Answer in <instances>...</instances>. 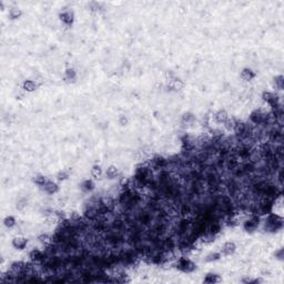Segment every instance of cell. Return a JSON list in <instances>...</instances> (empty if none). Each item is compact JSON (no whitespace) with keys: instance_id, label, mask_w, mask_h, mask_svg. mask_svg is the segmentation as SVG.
I'll return each mask as SVG.
<instances>
[{"instance_id":"6da1fadb","label":"cell","mask_w":284,"mask_h":284,"mask_svg":"<svg viewBox=\"0 0 284 284\" xmlns=\"http://www.w3.org/2000/svg\"><path fill=\"white\" fill-rule=\"evenodd\" d=\"M283 220L277 214H270L265 221V230L269 232H276L277 230L282 229Z\"/></svg>"},{"instance_id":"7a4b0ae2","label":"cell","mask_w":284,"mask_h":284,"mask_svg":"<svg viewBox=\"0 0 284 284\" xmlns=\"http://www.w3.org/2000/svg\"><path fill=\"white\" fill-rule=\"evenodd\" d=\"M177 268L179 270H181L183 272H192L195 269V264L193 262H191L190 260H188L187 258H180L177 262Z\"/></svg>"},{"instance_id":"3957f363","label":"cell","mask_w":284,"mask_h":284,"mask_svg":"<svg viewBox=\"0 0 284 284\" xmlns=\"http://www.w3.org/2000/svg\"><path fill=\"white\" fill-rule=\"evenodd\" d=\"M259 223H260V218H259V215L252 214L251 218H250L248 221H245V223H244V229H245V231H248V232H253L256 227H259Z\"/></svg>"},{"instance_id":"277c9868","label":"cell","mask_w":284,"mask_h":284,"mask_svg":"<svg viewBox=\"0 0 284 284\" xmlns=\"http://www.w3.org/2000/svg\"><path fill=\"white\" fill-rule=\"evenodd\" d=\"M42 188H43V190H45L47 193H50V194L56 193L58 191V185L56 183L51 182V181H47V182L42 185Z\"/></svg>"},{"instance_id":"5b68a950","label":"cell","mask_w":284,"mask_h":284,"mask_svg":"<svg viewBox=\"0 0 284 284\" xmlns=\"http://www.w3.org/2000/svg\"><path fill=\"white\" fill-rule=\"evenodd\" d=\"M12 244H13V246L16 249L22 250V249H24V246L27 245V240L24 239V238H15L13 241H12Z\"/></svg>"},{"instance_id":"8992f818","label":"cell","mask_w":284,"mask_h":284,"mask_svg":"<svg viewBox=\"0 0 284 284\" xmlns=\"http://www.w3.org/2000/svg\"><path fill=\"white\" fill-rule=\"evenodd\" d=\"M222 251H223L224 254H227V255H230V254H232L233 252L235 251V244L233 243V242H227V243H225L223 245V249H222Z\"/></svg>"},{"instance_id":"52a82bcc","label":"cell","mask_w":284,"mask_h":284,"mask_svg":"<svg viewBox=\"0 0 284 284\" xmlns=\"http://www.w3.org/2000/svg\"><path fill=\"white\" fill-rule=\"evenodd\" d=\"M60 17H61V20L63 21L65 24H72L73 16H72V13H71V12H69V11L63 12V13H62Z\"/></svg>"},{"instance_id":"ba28073f","label":"cell","mask_w":284,"mask_h":284,"mask_svg":"<svg viewBox=\"0 0 284 284\" xmlns=\"http://www.w3.org/2000/svg\"><path fill=\"white\" fill-rule=\"evenodd\" d=\"M214 118L218 122L222 123V122H225L227 120V114L225 111H219L218 113H215Z\"/></svg>"},{"instance_id":"9c48e42d","label":"cell","mask_w":284,"mask_h":284,"mask_svg":"<svg viewBox=\"0 0 284 284\" xmlns=\"http://www.w3.org/2000/svg\"><path fill=\"white\" fill-rule=\"evenodd\" d=\"M221 279L216 274H207V277L204 279V282L205 283H216V282H220Z\"/></svg>"},{"instance_id":"30bf717a","label":"cell","mask_w":284,"mask_h":284,"mask_svg":"<svg viewBox=\"0 0 284 284\" xmlns=\"http://www.w3.org/2000/svg\"><path fill=\"white\" fill-rule=\"evenodd\" d=\"M24 89L27 90V91H33L36 89V83L31 80H27V81L24 82Z\"/></svg>"},{"instance_id":"8fae6325","label":"cell","mask_w":284,"mask_h":284,"mask_svg":"<svg viewBox=\"0 0 284 284\" xmlns=\"http://www.w3.org/2000/svg\"><path fill=\"white\" fill-rule=\"evenodd\" d=\"M93 187H94V184H93V182H92L91 180H85V182L82 183V185H81L82 190H83V191H91L92 189H93Z\"/></svg>"},{"instance_id":"7c38bea8","label":"cell","mask_w":284,"mask_h":284,"mask_svg":"<svg viewBox=\"0 0 284 284\" xmlns=\"http://www.w3.org/2000/svg\"><path fill=\"white\" fill-rule=\"evenodd\" d=\"M242 78L244 80H251L252 78H254V73L250 69H244L242 71Z\"/></svg>"},{"instance_id":"4fadbf2b","label":"cell","mask_w":284,"mask_h":284,"mask_svg":"<svg viewBox=\"0 0 284 284\" xmlns=\"http://www.w3.org/2000/svg\"><path fill=\"white\" fill-rule=\"evenodd\" d=\"M15 224H16V221H15V219L12 216H7L4 219V225L7 227H12Z\"/></svg>"},{"instance_id":"5bb4252c","label":"cell","mask_w":284,"mask_h":284,"mask_svg":"<svg viewBox=\"0 0 284 284\" xmlns=\"http://www.w3.org/2000/svg\"><path fill=\"white\" fill-rule=\"evenodd\" d=\"M9 15H10L11 19H17V18H19L21 16V11L19 9H11L10 12H9Z\"/></svg>"},{"instance_id":"9a60e30c","label":"cell","mask_w":284,"mask_h":284,"mask_svg":"<svg viewBox=\"0 0 284 284\" xmlns=\"http://www.w3.org/2000/svg\"><path fill=\"white\" fill-rule=\"evenodd\" d=\"M117 173H118V172H117V169H116L114 166H110L109 169L107 170V175H108L110 179L114 178V177L117 175Z\"/></svg>"},{"instance_id":"2e32d148","label":"cell","mask_w":284,"mask_h":284,"mask_svg":"<svg viewBox=\"0 0 284 284\" xmlns=\"http://www.w3.org/2000/svg\"><path fill=\"white\" fill-rule=\"evenodd\" d=\"M91 173H92V175L93 177H96V178H99L100 175H101V169H100V166H93L92 168V170H91Z\"/></svg>"},{"instance_id":"e0dca14e","label":"cell","mask_w":284,"mask_h":284,"mask_svg":"<svg viewBox=\"0 0 284 284\" xmlns=\"http://www.w3.org/2000/svg\"><path fill=\"white\" fill-rule=\"evenodd\" d=\"M220 256H221V254H220V253H212V254H210V255L207 256V259H205V260H207V262H210V261H215V260H219Z\"/></svg>"},{"instance_id":"ac0fdd59","label":"cell","mask_w":284,"mask_h":284,"mask_svg":"<svg viewBox=\"0 0 284 284\" xmlns=\"http://www.w3.org/2000/svg\"><path fill=\"white\" fill-rule=\"evenodd\" d=\"M35 182L37 183V184H39V185H43L46 182H47V179L45 178V177H41V175H39V177H36L35 178Z\"/></svg>"},{"instance_id":"d6986e66","label":"cell","mask_w":284,"mask_h":284,"mask_svg":"<svg viewBox=\"0 0 284 284\" xmlns=\"http://www.w3.org/2000/svg\"><path fill=\"white\" fill-rule=\"evenodd\" d=\"M65 76H67V78H68L69 80H73V79L76 78V72H74L73 69H68L65 71Z\"/></svg>"},{"instance_id":"ffe728a7","label":"cell","mask_w":284,"mask_h":284,"mask_svg":"<svg viewBox=\"0 0 284 284\" xmlns=\"http://www.w3.org/2000/svg\"><path fill=\"white\" fill-rule=\"evenodd\" d=\"M275 83L276 85L279 87V89H283V77L282 76H280V77H277L275 79Z\"/></svg>"},{"instance_id":"44dd1931","label":"cell","mask_w":284,"mask_h":284,"mask_svg":"<svg viewBox=\"0 0 284 284\" xmlns=\"http://www.w3.org/2000/svg\"><path fill=\"white\" fill-rule=\"evenodd\" d=\"M68 178V173H65V172H60L59 174H58V179L59 180H65V179Z\"/></svg>"},{"instance_id":"7402d4cb","label":"cell","mask_w":284,"mask_h":284,"mask_svg":"<svg viewBox=\"0 0 284 284\" xmlns=\"http://www.w3.org/2000/svg\"><path fill=\"white\" fill-rule=\"evenodd\" d=\"M121 122H122V123H123V122L126 123V122H127V119H126V118H122V119H121Z\"/></svg>"}]
</instances>
